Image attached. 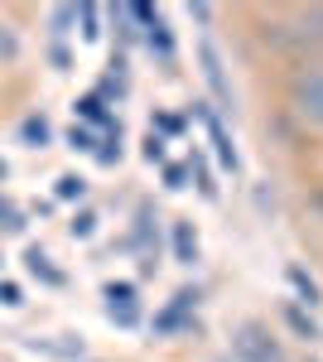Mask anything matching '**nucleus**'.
I'll return each mask as SVG.
<instances>
[{
	"label": "nucleus",
	"mask_w": 323,
	"mask_h": 362,
	"mask_svg": "<svg viewBox=\"0 0 323 362\" xmlns=\"http://www.w3.org/2000/svg\"><path fill=\"white\" fill-rule=\"evenodd\" d=\"M232 358L237 362H285V353H280V338L270 334L266 324L246 319L242 329L232 334Z\"/></svg>",
	"instance_id": "1"
},
{
	"label": "nucleus",
	"mask_w": 323,
	"mask_h": 362,
	"mask_svg": "<svg viewBox=\"0 0 323 362\" xmlns=\"http://www.w3.org/2000/svg\"><path fill=\"white\" fill-rule=\"evenodd\" d=\"M290 107H295L299 121L323 131V68H304L290 78Z\"/></svg>",
	"instance_id": "2"
},
{
	"label": "nucleus",
	"mask_w": 323,
	"mask_h": 362,
	"mask_svg": "<svg viewBox=\"0 0 323 362\" xmlns=\"http://www.w3.org/2000/svg\"><path fill=\"white\" fill-rule=\"evenodd\" d=\"M198 63H203V83H208V92H213V102H217V116L237 112L232 83H227V68H222V54H217L213 44H198Z\"/></svg>",
	"instance_id": "3"
},
{
	"label": "nucleus",
	"mask_w": 323,
	"mask_h": 362,
	"mask_svg": "<svg viewBox=\"0 0 323 362\" xmlns=\"http://www.w3.org/2000/svg\"><path fill=\"white\" fill-rule=\"evenodd\" d=\"M102 300H107V319L121 324V329H135L140 324V295H135L131 280H111L102 285Z\"/></svg>",
	"instance_id": "4"
},
{
	"label": "nucleus",
	"mask_w": 323,
	"mask_h": 362,
	"mask_svg": "<svg viewBox=\"0 0 323 362\" xmlns=\"http://www.w3.org/2000/svg\"><path fill=\"white\" fill-rule=\"evenodd\" d=\"M193 112L203 116V126H208V140H213V150H217V160H222V169H232V174H237V169H242V150L232 145V136H227V121H222V116H217L208 102H198Z\"/></svg>",
	"instance_id": "5"
},
{
	"label": "nucleus",
	"mask_w": 323,
	"mask_h": 362,
	"mask_svg": "<svg viewBox=\"0 0 323 362\" xmlns=\"http://www.w3.org/2000/svg\"><path fill=\"white\" fill-rule=\"evenodd\" d=\"M193 305H198V295H193V290H179V295H174V305L155 314V329H160V334H174V329H184V324H189V309H193Z\"/></svg>",
	"instance_id": "6"
},
{
	"label": "nucleus",
	"mask_w": 323,
	"mask_h": 362,
	"mask_svg": "<svg viewBox=\"0 0 323 362\" xmlns=\"http://www.w3.org/2000/svg\"><path fill=\"white\" fill-rule=\"evenodd\" d=\"M73 112L82 116V126H87V131H92V126H102V131H121V121L107 112V102H102L97 92H92V97H82V102H73Z\"/></svg>",
	"instance_id": "7"
},
{
	"label": "nucleus",
	"mask_w": 323,
	"mask_h": 362,
	"mask_svg": "<svg viewBox=\"0 0 323 362\" xmlns=\"http://www.w3.org/2000/svg\"><path fill=\"white\" fill-rule=\"evenodd\" d=\"M280 319H285V329H290L295 338H304V343H314V338H319V319H314L304 305H295V300L280 309Z\"/></svg>",
	"instance_id": "8"
},
{
	"label": "nucleus",
	"mask_w": 323,
	"mask_h": 362,
	"mask_svg": "<svg viewBox=\"0 0 323 362\" xmlns=\"http://www.w3.org/2000/svg\"><path fill=\"white\" fill-rule=\"evenodd\" d=\"M285 280H290V285H295V305H323V290H319V280L309 276V271H304V266H295V261H290V266H285Z\"/></svg>",
	"instance_id": "9"
},
{
	"label": "nucleus",
	"mask_w": 323,
	"mask_h": 362,
	"mask_svg": "<svg viewBox=\"0 0 323 362\" xmlns=\"http://www.w3.org/2000/svg\"><path fill=\"white\" fill-rule=\"evenodd\" d=\"M174 261H179V266H193V261H198V232H193L189 218L174 223Z\"/></svg>",
	"instance_id": "10"
},
{
	"label": "nucleus",
	"mask_w": 323,
	"mask_h": 362,
	"mask_svg": "<svg viewBox=\"0 0 323 362\" xmlns=\"http://www.w3.org/2000/svg\"><path fill=\"white\" fill-rule=\"evenodd\" d=\"M20 140H25L29 150H44V145L54 140V126H49V116H25V121H20Z\"/></svg>",
	"instance_id": "11"
},
{
	"label": "nucleus",
	"mask_w": 323,
	"mask_h": 362,
	"mask_svg": "<svg viewBox=\"0 0 323 362\" xmlns=\"http://www.w3.org/2000/svg\"><path fill=\"white\" fill-rule=\"evenodd\" d=\"M25 261H29V276H39L44 285H63V271H54V266H49V251L29 247V251H25Z\"/></svg>",
	"instance_id": "12"
},
{
	"label": "nucleus",
	"mask_w": 323,
	"mask_h": 362,
	"mask_svg": "<svg viewBox=\"0 0 323 362\" xmlns=\"http://www.w3.org/2000/svg\"><path fill=\"white\" fill-rule=\"evenodd\" d=\"M54 198L58 203H82V198H87V179H82V174H58Z\"/></svg>",
	"instance_id": "13"
},
{
	"label": "nucleus",
	"mask_w": 323,
	"mask_h": 362,
	"mask_svg": "<svg viewBox=\"0 0 323 362\" xmlns=\"http://www.w3.org/2000/svg\"><path fill=\"white\" fill-rule=\"evenodd\" d=\"M20 54H25L20 34H15L10 25H0V63H20Z\"/></svg>",
	"instance_id": "14"
},
{
	"label": "nucleus",
	"mask_w": 323,
	"mask_h": 362,
	"mask_svg": "<svg viewBox=\"0 0 323 362\" xmlns=\"http://www.w3.org/2000/svg\"><path fill=\"white\" fill-rule=\"evenodd\" d=\"M78 25H82V39H87V44H92V39H102V10H97V5H78Z\"/></svg>",
	"instance_id": "15"
},
{
	"label": "nucleus",
	"mask_w": 323,
	"mask_h": 362,
	"mask_svg": "<svg viewBox=\"0 0 323 362\" xmlns=\"http://www.w3.org/2000/svg\"><path fill=\"white\" fill-rule=\"evenodd\" d=\"M97 232V213H73V223H68V237H78V242H87Z\"/></svg>",
	"instance_id": "16"
},
{
	"label": "nucleus",
	"mask_w": 323,
	"mask_h": 362,
	"mask_svg": "<svg viewBox=\"0 0 323 362\" xmlns=\"http://www.w3.org/2000/svg\"><path fill=\"white\" fill-rule=\"evenodd\" d=\"M68 145H73V150H82V155H92V150H97V131L73 126V131H68Z\"/></svg>",
	"instance_id": "17"
},
{
	"label": "nucleus",
	"mask_w": 323,
	"mask_h": 362,
	"mask_svg": "<svg viewBox=\"0 0 323 362\" xmlns=\"http://www.w3.org/2000/svg\"><path fill=\"white\" fill-rule=\"evenodd\" d=\"M25 218H20V208L10 203V198H0V232H20Z\"/></svg>",
	"instance_id": "18"
},
{
	"label": "nucleus",
	"mask_w": 323,
	"mask_h": 362,
	"mask_svg": "<svg viewBox=\"0 0 323 362\" xmlns=\"http://www.w3.org/2000/svg\"><path fill=\"white\" fill-rule=\"evenodd\" d=\"M0 305L5 309H25V290L15 280H0Z\"/></svg>",
	"instance_id": "19"
},
{
	"label": "nucleus",
	"mask_w": 323,
	"mask_h": 362,
	"mask_svg": "<svg viewBox=\"0 0 323 362\" xmlns=\"http://www.w3.org/2000/svg\"><path fill=\"white\" fill-rule=\"evenodd\" d=\"M97 160H102V165H116V160H121V131H111V136L102 140V150H97Z\"/></svg>",
	"instance_id": "20"
},
{
	"label": "nucleus",
	"mask_w": 323,
	"mask_h": 362,
	"mask_svg": "<svg viewBox=\"0 0 323 362\" xmlns=\"http://www.w3.org/2000/svg\"><path fill=\"white\" fill-rule=\"evenodd\" d=\"M164 189H174V194L189 189V165H169L164 169Z\"/></svg>",
	"instance_id": "21"
},
{
	"label": "nucleus",
	"mask_w": 323,
	"mask_h": 362,
	"mask_svg": "<svg viewBox=\"0 0 323 362\" xmlns=\"http://www.w3.org/2000/svg\"><path fill=\"white\" fill-rule=\"evenodd\" d=\"M145 160H150V165H164V140L155 136V131L145 136Z\"/></svg>",
	"instance_id": "22"
},
{
	"label": "nucleus",
	"mask_w": 323,
	"mask_h": 362,
	"mask_svg": "<svg viewBox=\"0 0 323 362\" xmlns=\"http://www.w3.org/2000/svg\"><path fill=\"white\" fill-rule=\"evenodd\" d=\"M304 25H309V34H323V5L304 10Z\"/></svg>",
	"instance_id": "23"
},
{
	"label": "nucleus",
	"mask_w": 323,
	"mask_h": 362,
	"mask_svg": "<svg viewBox=\"0 0 323 362\" xmlns=\"http://www.w3.org/2000/svg\"><path fill=\"white\" fill-rule=\"evenodd\" d=\"M155 126L169 131V136H179V131H184V121H179V116H155Z\"/></svg>",
	"instance_id": "24"
},
{
	"label": "nucleus",
	"mask_w": 323,
	"mask_h": 362,
	"mask_svg": "<svg viewBox=\"0 0 323 362\" xmlns=\"http://www.w3.org/2000/svg\"><path fill=\"white\" fill-rule=\"evenodd\" d=\"M189 15L198 20V25H208V20H213V10H208V5H189Z\"/></svg>",
	"instance_id": "25"
},
{
	"label": "nucleus",
	"mask_w": 323,
	"mask_h": 362,
	"mask_svg": "<svg viewBox=\"0 0 323 362\" xmlns=\"http://www.w3.org/2000/svg\"><path fill=\"white\" fill-rule=\"evenodd\" d=\"M5 174H10V165H5V160H0V179H5Z\"/></svg>",
	"instance_id": "26"
},
{
	"label": "nucleus",
	"mask_w": 323,
	"mask_h": 362,
	"mask_svg": "<svg viewBox=\"0 0 323 362\" xmlns=\"http://www.w3.org/2000/svg\"><path fill=\"white\" fill-rule=\"evenodd\" d=\"M309 362H319V358H309Z\"/></svg>",
	"instance_id": "27"
}]
</instances>
